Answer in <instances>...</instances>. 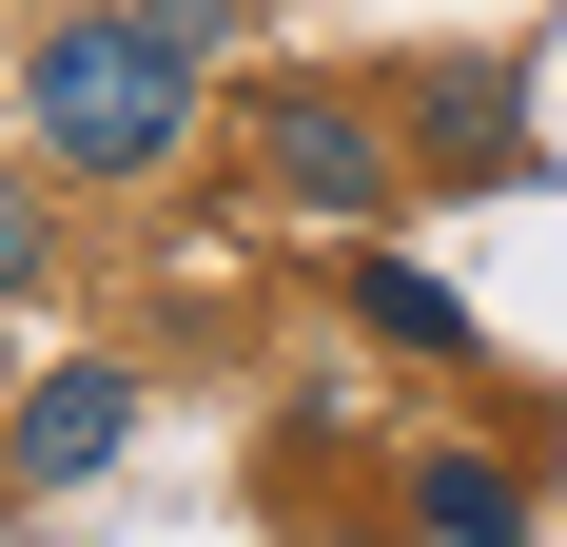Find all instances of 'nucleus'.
Listing matches in <instances>:
<instances>
[{
    "label": "nucleus",
    "instance_id": "7",
    "mask_svg": "<svg viewBox=\"0 0 567 547\" xmlns=\"http://www.w3.org/2000/svg\"><path fill=\"white\" fill-rule=\"evenodd\" d=\"M20 293H59V216L20 196V176H0V313H20Z\"/></svg>",
    "mask_w": 567,
    "mask_h": 547
},
{
    "label": "nucleus",
    "instance_id": "5",
    "mask_svg": "<svg viewBox=\"0 0 567 547\" xmlns=\"http://www.w3.org/2000/svg\"><path fill=\"white\" fill-rule=\"evenodd\" d=\"M411 528H431V547H528V469H489V450H411Z\"/></svg>",
    "mask_w": 567,
    "mask_h": 547
},
{
    "label": "nucleus",
    "instance_id": "6",
    "mask_svg": "<svg viewBox=\"0 0 567 547\" xmlns=\"http://www.w3.org/2000/svg\"><path fill=\"white\" fill-rule=\"evenodd\" d=\"M411 137L451 176H509V59H431V79H411Z\"/></svg>",
    "mask_w": 567,
    "mask_h": 547
},
{
    "label": "nucleus",
    "instance_id": "8",
    "mask_svg": "<svg viewBox=\"0 0 567 547\" xmlns=\"http://www.w3.org/2000/svg\"><path fill=\"white\" fill-rule=\"evenodd\" d=\"M157 20H176V40H196V59H216V40H235V20H255V0H157Z\"/></svg>",
    "mask_w": 567,
    "mask_h": 547
},
{
    "label": "nucleus",
    "instance_id": "3",
    "mask_svg": "<svg viewBox=\"0 0 567 547\" xmlns=\"http://www.w3.org/2000/svg\"><path fill=\"white\" fill-rule=\"evenodd\" d=\"M117 450H137V372H99V352H79V372L20 391V489H99Z\"/></svg>",
    "mask_w": 567,
    "mask_h": 547
},
{
    "label": "nucleus",
    "instance_id": "1",
    "mask_svg": "<svg viewBox=\"0 0 567 547\" xmlns=\"http://www.w3.org/2000/svg\"><path fill=\"white\" fill-rule=\"evenodd\" d=\"M176 137H196V40L157 0H79V20L20 40V157L40 176L137 196V176H176Z\"/></svg>",
    "mask_w": 567,
    "mask_h": 547
},
{
    "label": "nucleus",
    "instance_id": "4",
    "mask_svg": "<svg viewBox=\"0 0 567 547\" xmlns=\"http://www.w3.org/2000/svg\"><path fill=\"white\" fill-rule=\"evenodd\" d=\"M333 293H352V332H392L411 372H451V352H470V293H451L431 255H392V235H352V274H333Z\"/></svg>",
    "mask_w": 567,
    "mask_h": 547
},
{
    "label": "nucleus",
    "instance_id": "2",
    "mask_svg": "<svg viewBox=\"0 0 567 547\" xmlns=\"http://www.w3.org/2000/svg\"><path fill=\"white\" fill-rule=\"evenodd\" d=\"M255 176H275L293 216H333V235H392L411 137H392L372 99H333V79H275V99H255Z\"/></svg>",
    "mask_w": 567,
    "mask_h": 547
}]
</instances>
